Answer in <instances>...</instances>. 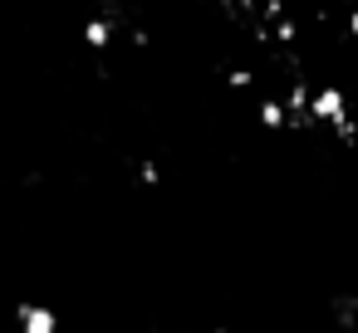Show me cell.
I'll use <instances>...</instances> for the list:
<instances>
[{
	"label": "cell",
	"mask_w": 358,
	"mask_h": 333,
	"mask_svg": "<svg viewBox=\"0 0 358 333\" xmlns=\"http://www.w3.org/2000/svg\"><path fill=\"white\" fill-rule=\"evenodd\" d=\"M309 123H314V128H329V133L343 138V142L358 138V123H353L348 94H343L338 84H319V89L309 94Z\"/></svg>",
	"instance_id": "cell-1"
},
{
	"label": "cell",
	"mask_w": 358,
	"mask_h": 333,
	"mask_svg": "<svg viewBox=\"0 0 358 333\" xmlns=\"http://www.w3.org/2000/svg\"><path fill=\"white\" fill-rule=\"evenodd\" d=\"M15 323H20V333H59V313L50 304H20Z\"/></svg>",
	"instance_id": "cell-2"
},
{
	"label": "cell",
	"mask_w": 358,
	"mask_h": 333,
	"mask_svg": "<svg viewBox=\"0 0 358 333\" xmlns=\"http://www.w3.org/2000/svg\"><path fill=\"white\" fill-rule=\"evenodd\" d=\"M79 35H84V45H89V50H99V54H103V50L118 40V20H113V15H89Z\"/></svg>",
	"instance_id": "cell-3"
},
{
	"label": "cell",
	"mask_w": 358,
	"mask_h": 333,
	"mask_svg": "<svg viewBox=\"0 0 358 333\" xmlns=\"http://www.w3.org/2000/svg\"><path fill=\"white\" fill-rule=\"evenodd\" d=\"M255 118H260V128H270V133H280V128H289V123H294V118H289V108H285V98H260Z\"/></svg>",
	"instance_id": "cell-4"
},
{
	"label": "cell",
	"mask_w": 358,
	"mask_h": 333,
	"mask_svg": "<svg viewBox=\"0 0 358 333\" xmlns=\"http://www.w3.org/2000/svg\"><path fill=\"white\" fill-rule=\"evenodd\" d=\"M138 182H143V186H157V182H162L157 162H143V167H138Z\"/></svg>",
	"instance_id": "cell-5"
},
{
	"label": "cell",
	"mask_w": 358,
	"mask_h": 333,
	"mask_svg": "<svg viewBox=\"0 0 358 333\" xmlns=\"http://www.w3.org/2000/svg\"><path fill=\"white\" fill-rule=\"evenodd\" d=\"M206 333H231V328H206Z\"/></svg>",
	"instance_id": "cell-6"
},
{
	"label": "cell",
	"mask_w": 358,
	"mask_h": 333,
	"mask_svg": "<svg viewBox=\"0 0 358 333\" xmlns=\"http://www.w3.org/2000/svg\"><path fill=\"white\" fill-rule=\"evenodd\" d=\"M182 333H196V328H182Z\"/></svg>",
	"instance_id": "cell-7"
}]
</instances>
